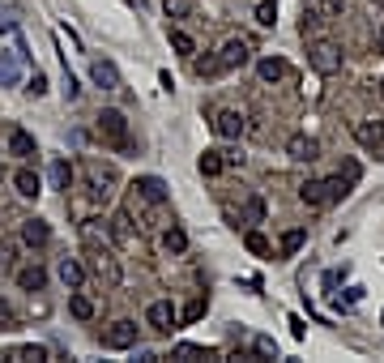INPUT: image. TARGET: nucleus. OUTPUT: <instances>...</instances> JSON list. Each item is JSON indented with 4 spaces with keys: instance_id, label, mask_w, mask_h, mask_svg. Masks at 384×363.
<instances>
[{
    "instance_id": "obj_5",
    "label": "nucleus",
    "mask_w": 384,
    "mask_h": 363,
    "mask_svg": "<svg viewBox=\"0 0 384 363\" xmlns=\"http://www.w3.org/2000/svg\"><path fill=\"white\" fill-rule=\"evenodd\" d=\"M98 133L112 141V145H120V150H128V120H124V112H116V107H107L102 116H98Z\"/></svg>"
},
{
    "instance_id": "obj_12",
    "label": "nucleus",
    "mask_w": 384,
    "mask_h": 363,
    "mask_svg": "<svg viewBox=\"0 0 384 363\" xmlns=\"http://www.w3.org/2000/svg\"><path fill=\"white\" fill-rule=\"evenodd\" d=\"M90 77H94V86H102V90H120V86H124V77H120V69H116L112 60H90Z\"/></svg>"
},
{
    "instance_id": "obj_18",
    "label": "nucleus",
    "mask_w": 384,
    "mask_h": 363,
    "mask_svg": "<svg viewBox=\"0 0 384 363\" xmlns=\"http://www.w3.org/2000/svg\"><path fill=\"white\" fill-rule=\"evenodd\" d=\"M18 286L22 291H43L47 286V270L43 265H22L18 270Z\"/></svg>"
},
{
    "instance_id": "obj_22",
    "label": "nucleus",
    "mask_w": 384,
    "mask_h": 363,
    "mask_svg": "<svg viewBox=\"0 0 384 363\" xmlns=\"http://www.w3.org/2000/svg\"><path fill=\"white\" fill-rule=\"evenodd\" d=\"M227 159H223V150H205L201 154V176H223Z\"/></svg>"
},
{
    "instance_id": "obj_28",
    "label": "nucleus",
    "mask_w": 384,
    "mask_h": 363,
    "mask_svg": "<svg viewBox=\"0 0 384 363\" xmlns=\"http://www.w3.org/2000/svg\"><path fill=\"white\" fill-rule=\"evenodd\" d=\"M244 248H248L252 256H269V252H273V248H269V239H265L260 231H248V235H244Z\"/></svg>"
},
{
    "instance_id": "obj_17",
    "label": "nucleus",
    "mask_w": 384,
    "mask_h": 363,
    "mask_svg": "<svg viewBox=\"0 0 384 363\" xmlns=\"http://www.w3.org/2000/svg\"><path fill=\"white\" fill-rule=\"evenodd\" d=\"M256 73H260V81H282L291 69H286L282 56H265V60H256Z\"/></svg>"
},
{
    "instance_id": "obj_27",
    "label": "nucleus",
    "mask_w": 384,
    "mask_h": 363,
    "mask_svg": "<svg viewBox=\"0 0 384 363\" xmlns=\"http://www.w3.org/2000/svg\"><path fill=\"white\" fill-rule=\"evenodd\" d=\"M51 184L69 192V184H73V167H69L65 159H56V163H51Z\"/></svg>"
},
{
    "instance_id": "obj_14",
    "label": "nucleus",
    "mask_w": 384,
    "mask_h": 363,
    "mask_svg": "<svg viewBox=\"0 0 384 363\" xmlns=\"http://www.w3.org/2000/svg\"><path fill=\"white\" fill-rule=\"evenodd\" d=\"M51 239V227L43 223V218H26L22 223V244H30V248H43Z\"/></svg>"
},
{
    "instance_id": "obj_2",
    "label": "nucleus",
    "mask_w": 384,
    "mask_h": 363,
    "mask_svg": "<svg viewBox=\"0 0 384 363\" xmlns=\"http://www.w3.org/2000/svg\"><path fill=\"white\" fill-rule=\"evenodd\" d=\"M307 65H312L320 77L342 73V47H338L333 39H312V47H307Z\"/></svg>"
},
{
    "instance_id": "obj_29",
    "label": "nucleus",
    "mask_w": 384,
    "mask_h": 363,
    "mask_svg": "<svg viewBox=\"0 0 384 363\" xmlns=\"http://www.w3.org/2000/svg\"><path fill=\"white\" fill-rule=\"evenodd\" d=\"M244 218H248V223H265V201H260V197H248V201H244Z\"/></svg>"
},
{
    "instance_id": "obj_7",
    "label": "nucleus",
    "mask_w": 384,
    "mask_h": 363,
    "mask_svg": "<svg viewBox=\"0 0 384 363\" xmlns=\"http://www.w3.org/2000/svg\"><path fill=\"white\" fill-rule=\"evenodd\" d=\"M244 128H248V124H244V112H235V107L213 112V133H218V137H231V141H235V137H244Z\"/></svg>"
},
{
    "instance_id": "obj_26",
    "label": "nucleus",
    "mask_w": 384,
    "mask_h": 363,
    "mask_svg": "<svg viewBox=\"0 0 384 363\" xmlns=\"http://www.w3.org/2000/svg\"><path fill=\"white\" fill-rule=\"evenodd\" d=\"M162 248H167V252H188V235L180 231V227H171V231H162Z\"/></svg>"
},
{
    "instance_id": "obj_41",
    "label": "nucleus",
    "mask_w": 384,
    "mask_h": 363,
    "mask_svg": "<svg viewBox=\"0 0 384 363\" xmlns=\"http://www.w3.org/2000/svg\"><path fill=\"white\" fill-rule=\"evenodd\" d=\"M0 270H13V244H0Z\"/></svg>"
},
{
    "instance_id": "obj_33",
    "label": "nucleus",
    "mask_w": 384,
    "mask_h": 363,
    "mask_svg": "<svg viewBox=\"0 0 384 363\" xmlns=\"http://www.w3.org/2000/svg\"><path fill=\"white\" fill-rule=\"evenodd\" d=\"M9 30H18V9L0 5V34H9Z\"/></svg>"
},
{
    "instance_id": "obj_25",
    "label": "nucleus",
    "mask_w": 384,
    "mask_h": 363,
    "mask_svg": "<svg viewBox=\"0 0 384 363\" xmlns=\"http://www.w3.org/2000/svg\"><path fill=\"white\" fill-rule=\"evenodd\" d=\"M350 188H355V184H350L342 171H338L333 180H324V192H329V201H342V197H350Z\"/></svg>"
},
{
    "instance_id": "obj_35",
    "label": "nucleus",
    "mask_w": 384,
    "mask_h": 363,
    "mask_svg": "<svg viewBox=\"0 0 384 363\" xmlns=\"http://www.w3.org/2000/svg\"><path fill=\"white\" fill-rule=\"evenodd\" d=\"M167 18H192V0H167Z\"/></svg>"
},
{
    "instance_id": "obj_24",
    "label": "nucleus",
    "mask_w": 384,
    "mask_h": 363,
    "mask_svg": "<svg viewBox=\"0 0 384 363\" xmlns=\"http://www.w3.org/2000/svg\"><path fill=\"white\" fill-rule=\"evenodd\" d=\"M69 312H73L77 321H90V317H94V303H90L81 291H73V295H69Z\"/></svg>"
},
{
    "instance_id": "obj_31",
    "label": "nucleus",
    "mask_w": 384,
    "mask_h": 363,
    "mask_svg": "<svg viewBox=\"0 0 384 363\" xmlns=\"http://www.w3.org/2000/svg\"><path fill=\"white\" fill-rule=\"evenodd\" d=\"M256 22L273 26V22H278V5H273V0H260V5H256Z\"/></svg>"
},
{
    "instance_id": "obj_39",
    "label": "nucleus",
    "mask_w": 384,
    "mask_h": 363,
    "mask_svg": "<svg viewBox=\"0 0 384 363\" xmlns=\"http://www.w3.org/2000/svg\"><path fill=\"white\" fill-rule=\"evenodd\" d=\"M26 90H30V94H34V98H39V94H47V77H43V73H34V77H30V86H26Z\"/></svg>"
},
{
    "instance_id": "obj_44",
    "label": "nucleus",
    "mask_w": 384,
    "mask_h": 363,
    "mask_svg": "<svg viewBox=\"0 0 384 363\" xmlns=\"http://www.w3.org/2000/svg\"><path fill=\"white\" fill-rule=\"evenodd\" d=\"M380 51H384V30H380Z\"/></svg>"
},
{
    "instance_id": "obj_45",
    "label": "nucleus",
    "mask_w": 384,
    "mask_h": 363,
    "mask_svg": "<svg viewBox=\"0 0 384 363\" xmlns=\"http://www.w3.org/2000/svg\"><path fill=\"white\" fill-rule=\"evenodd\" d=\"M376 5H380V9H384V0H376Z\"/></svg>"
},
{
    "instance_id": "obj_32",
    "label": "nucleus",
    "mask_w": 384,
    "mask_h": 363,
    "mask_svg": "<svg viewBox=\"0 0 384 363\" xmlns=\"http://www.w3.org/2000/svg\"><path fill=\"white\" fill-rule=\"evenodd\" d=\"M197 73L201 77H213V73H227V69H223V60H218V56H201L197 60Z\"/></svg>"
},
{
    "instance_id": "obj_10",
    "label": "nucleus",
    "mask_w": 384,
    "mask_h": 363,
    "mask_svg": "<svg viewBox=\"0 0 384 363\" xmlns=\"http://www.w3.org/2000/svg\"><path fill=\"white\" fill-rule=\"evenodd\" d=\"M22 60H26V47L0 51V86H18L22 81Z\"/></svg>"
},
{
    "instance_id": "obj_40",
    "label": "nucleus",
    "mask_w": 384,
    "mask_h": 363,
    "mask_svg": "<svg viewBox=\"0 0 384 363\" xmlns=\"http://www.w3.org/2000/svg\"><path fill=\"white\" fill-rule=\"evenodd\" d=\"M201 312H205V299H192V303L184 308V321H197Z\"/></svg>"
},
{
    "instance_id": "obj_38",
    "label": "nucleus",
    "mask_w": 384,
    "mask_h": 363,
    "mask_svg": "<svg viewBox=\"0 0 384 363\" xmlns=\"http://www.w3.org/2000/svg\"><path fill=\"white\" fill-rule=\"evenodd\" d=\"M171 355H176V359H205V350H201V346H176Z\"/></svg>"
},
{
    "instance_id": "obj_42",
    "label": "nucleus",
    "mask_w": 384,
    "mask_h": 363,
    "mask_svg": "<svg viewBox=\"0 0 384 363\" xmlns=\"http://www.w3.org/2000/svg\"><path fill=\"white\" fill-rule=\"evenodd\" d=\"M256 355H273V359H278V346H273V338H256Z\"/></svg>"
},
{
    "instance_id": "obj_37",
    "label": "nucleus",
    "mask_w": 384,
    "mask_h": 363,
    "mask_svg": "<svg viewBox=\"0 0 384 363\" xmlns=\"http://www.w3.org/2000/svg\"><path fill=\"white\" fill-rule=\"evenodd\" d=\"M0 329H18V312H13L5 299H0Z\"/></svg>"
},
{
    "instance_id": "obj_43",
    "label": "nucleus",
    "mask_w": 384,
    "mask_h": 363,
    "mask_svg": "<svg viewBox=\"0 0 384 363\" xmlns=\"http://www.w3.org/2000/svg\"><path fill=\"white\" fill-rule=\"evenodd\" d=\"M342 176H346L350 184H359V163H346V167H342Z\"/></svg>"
},
{
    "instance_id": "obj_36",
    "label": "nucleus",
    "mask_w": 384,
    "mask_h": 363,
    "mask_svg": "<svg viewBox=\"0 0 384 363\" xmlns=\"http://www.w3.org/2000/svg\"><path fill=\"white\" fill-rule=\"evenodd\" d=\"M112 231H116L120 244H128V239H133V231H128V214H116V218H112Z\"/></svg>"
},
{
    "instance_id": "obj_15",
    "label": "nucleus",
    "mask_w": 384,
    "mask_h": 363,
    "mask_svg": "<svg viewBox=\"0 0 384 363\" xmlns=\"http://www.w3.org/2000/svg\"><path fill=\"white\" fill-rule=\"evenodd\" d=\"M13 188H18V197H26V201H34V197L43 192V184H39V176H34L30 167H22V171H13Z\"/></svg>"
},
{
    "instance_id": "obj_13",
    "label": "nucleus",
    "mask_w": 384,
    "mask_h": 363,
    "mask_svg": "<svg viewBox=\"0 0 384 363\" xmlns=\"http://www.w3.org/2000/svg\"><path fill=\"white\" fill-rule=\"evenodd\" d=\"M60 282L69 286V291H81V282H86V265L77 261V256H60Z\"/></svg>"
},
{
    "instance_id": "obj_30",
    "label": "nucleus",
    "mask_w": 384,
    "mask_h": 363,
    "mask_svg": "<svg viewBox=\"0 0 384 363\" xmlns=\"http://www.w3.org/2000/svg\"><path fill=\"white\" fill-rule=\"evenodd\" d=\"M171 47L180 51V56H192V51H197V43H192V34H184V30H171Z\"/></svg>"
},
{
    "instance_id": "obj_34",
    "label": "nucleus",
    "mask_w": 384,
    "mask_h": 363,
    "mask_svg": "<svg viewBox=\"0 0 384 363\" xmlns=\"http://www.w3.org/2000/svg\"><path fill=\"white\" fill-rule=\"evenodd\" d=\"M5 359H26V363H39V359H47V350H43V346H22V350H13V355H5Z\"/></svg>"
},
{
    "instance_id": "obj_20",
    "label": "nucleus",
    "mask_w": 384,
    "mask_h": 363,
    "mask_svg": "<svg viewBox=\"0 0 384 363\" xmlns=\"http://www.w3.org/2000/svg\"><path fill=\"white\" fill-rule=\"evenodd\" d=\"M9 154H18V159H30V154H34V137L22 133V128H13V133H9Z\"/></svg>"
},
{
    "instance_id": "obj_3",
    "label": "nucleus",
    "mask_w": 384,
    "mask_h": 363,
    "mask_svg": "<svg viewBox=\"0 0 384 363\" xmlns=\"http://www.w3.org/2000/svg\"><path fill=\"white\" fill-rule=\"evenodd\" d=\"M81 171H86V184H90V197H94V201H107V197L116 192V184H120L116 167H107V163H98V159H86Z\"/></svg>"
},
{
    "instance_id": "obj_8",
    "label": "nucleus",
    "mask_w": 384,
    "mask_h": 363,
    "mask_svg": "<svg viewBox=\"0 0 384 363\" xmlns=\"http://www.w3.org/2000/svg\"><path fill=\"white\" fill-rule=\"evenodd\" d=\"M355 141H359L363 150H380V145H384V120H380V116L359 120V124H355Z\"/></svg>"
},
{
    "instance_id": "obj_1",
    "label": "nucleus",
    "mask_w": 384,
    "mask_h": 363,
    "mask_svg": "<svg viewBox=\"0 0 384 363\" xmlns=\"http://www.w3.org/2000/svg\"><path fill=\"white\" fill-rule=\"evenodd\" d=\"M86 244H90V248H86L90 274L102 278L107 286H120V282H124V265H120V256L112 252V244H107V239H86Z\"/></svg>"
},
{
    "instance_id": "obj_23",
    "label": "nucleus",
    "mask_w": 384,
    "mask_h": 363,
    "mask_svg": "<svg viewBox=\"0 0 384 363\" xmlns=\"http://www.w3.org/2000/svg\"><path fill=\"white\" fill-rule=\"evenodd\" d=\"M303 5L316 9V13L329 22V18H342V5H346V0H303Z\"/></svg>"
},
{
    "instance_id": "obj_21",
    "label": "nucleus",
    "mask_w": 384,
    "mask_h": 363,
    "mask_svg": "<svg viewBox=\"0 0 384 363\" xmlns=\"http://www.w3.org/2000/svg\"><path fill=\"white\" fill-rule=\"evenodd\" d=\"M303 244H307V231H303V227H295V231H286V235H282L278 252H282V256H295V252H299Z\"/></svg>"
},
{
    "instance_id": "obj_4",
    "label": "nucleus",
    "mask_w": 384,
    "mask_h": 363,
    "mask_svg": "<svg viewBox=\"0 0 384 363\" xmlns=\"http://www.w3.org/2000/svg\"><path fill=\"white\" fill-rule=\"evenodd\" d=\"M137 338H141L137 321H112L102 329V346H112V350H128V346H137Z\"/></svg>"
},
{
    "instance_id": "obj_19",
    "label": "nucleus",
    "mask_w": 384,
    "mask_h": 363,
    "mask_svg": "<svg viewBox=\"0 0 384 363\" xmlns=\"http://www.w3.org/2000/svg\"><path fill=\"white\" fill-rule=\"evenodd\" d=\"M299 201L303 205H329V192H324V180H307L299 188Z\"/></svg>"
},
{
    "instance_id": "obj_9",
    "label": "nucleus",
    "mask_w": 384,
    "mask_h": 363,
    "mask_svg": "<svg viewBox=\"0 0 384 363\" xmlns=\"http://www.w3.org/2000/svg\"><path fill=\"white\" fill-rule=\"evenodd\" d=\"M248 56H252V43H248V39H227L223 51H218L223 69H239V65H248Z\"/></svg>"
},
{
    "instance_id": "obj_16",
    "label": "nucleus",
    "mask_w": 384,
    "mask_h": 363,
    "mask_svg": "<svg viewBox=\"0 0 384 363\" xmlns=\"http://www.w3.org/2000/svg\"><path fill=\"white\" fill-rule=\"evenodd\" d=\"M137 192H141L150 205H162V201H167V184H162L158 176H141V180H137Z\"/></svg>"
},
{
    "instance_id": "obj_6",
    "label": "nucleus",
    "mask_w": 384,
    "mask_h": 363,
    "mask_svg": "<svg viewBox=\"0 0 384 363\" xmlns=\"http://www.w3.org/2000/svg\"><path fill=\"white\" fill-rule=\"evenodd\" d=\"M176 308H171V299H154L150 308H145V325L154 329V334H171L176 329Z\"/></svg>"
},
{
    "instance_id": "obj_46",
    "label": "nucleus",
    "mask_w": 384,
    "mask_h": 363,
    "mask_svg": "<svg viewBox=\"0 0 384 363\" xmlns=\"http://www.w3.org/2000/svg\"><path fill=\"white\" fill-rule=\"evenodd\" d=\"M380 94H384V81H380Z\"/></svg>"
},
{
    "instance_id": "obj_11",
    "label": "nucleus",
    "mask_w": 384,
    "mask_h": 363,
    "mask_svg": "<svg viewBox=\"0 0 384 363\" xmlns=\"http://www.w3.org/2000/svg\"><path fill=\"white\" fill-rule=\"evenodd\" d=\"M286 154H291L295 163H312V159H320V141L307 137V133H295V137L286 141Z\"/></svg>"
}]
</instances>
